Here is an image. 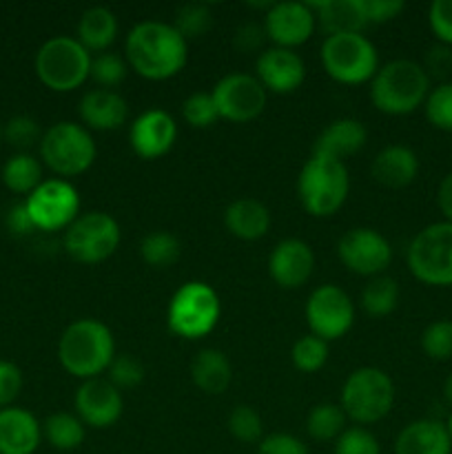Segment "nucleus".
<instances>
[{
	"label": "nucleus",
	"mask_w": 452,
	"mask_h": 454,
	"mask_svg": "<svg viewBox=\"0 0 452 454\" xmlns=\"http://www.w3.org/2000/svg\"><path fill=\"white\" fill-rule=\"evenodd\" d=\"M124 60L140 78L162 82L180 74L189 60V43L168 22L144 20L129 31Z\"/></svg>",
	"instance_id": "1"
},
{
	"label": "nucleus",
	"mask_w": 452,
	"mask_h": 454,
	"mask_svg": "<svg viewBox=\"0 0 452 454\" xmlns=\"http://www.w3.org/2000/svg\"><path fill=\"white\" fill-rule=\"evenodd\" d=\"M115 340L109 326L93 317L75 319L62 333L58 341L60 366L78 380H96L109 371L115 357Z\"/></svg>",
	"instance_id": "2"
},
{
	"label": "nucleus",
	"mask_w": 452,
	"mask_h": 454,
	"mask_svg": "<svg viewBox=\"0 0 452 454\" xmlns=\"http://www.w3.org/2000/svg\"><path fill=\"white\" fill-rule=\"evenodd\" d=\"M430 75L415 60H390L370 80V100L386 115H408L424 106L430 93Z\"/></svg>",
	"instance_id": "3"
},
{
	"label": "nucleus",
	"mask_w": 452,
	"mask_h": 454,
	"mask_svg": "<svg viewBox=\"0 0 452 454\" xmlns=\"http://www.w3.org/2000/svg\"><path fill=\"white\" fill-rule=\"evenodd\" d=\"M350 191L346 162L310 155L297 177V198L308 215L331 217L344 207Z\"/></svg>",
	"instance_id": "4"
},
{
	"label": "nucleus",
	"mask_w": 452,
	"mask_h": 454,
	"mask_svg": "<svg viewBox=\"0 0 452 454\" xmlns=\"http://www.w3.org/2000/svg\"><path fill=\"white\" fill-rule=\"evenodd\" d=\"M222 317V301L207 282H186L173 293L167 310V324L182 340H202L215 331Z\"/></svg>",
	"instance_id": "5"
},
{
	"label": "nucleus",
	"mask_w": 452,
	"mask_h": 454,
	"mask_svg": "<svg viewBox=\"0 0 452 454\" xmlns=\"http://www.w3.org/2000/svg\"><path fill=\"white\" fill-rule=\"evenodd\" d=\"M91 53L71 35L49 38L35 53V75L47 89L69 93L82 87L91 75Z\"/></svg>",
	"instance_id": "6"
},
{
	"label": "nucleus",
	"mask_w": 452,
	"mask_h": 454,
	"mask_svg": "<svg viewBox=\"0 0 452 454\" xmlns=\"http://www.w3.org/2000/svg\"><path fill=\"white\" fill-rule=\"evenodd\" d=\"M96 155L91 131L78 122L51 124L40 140V158L60 180L87 173L96 162Z\"/></svg>",
	"instance_id": "7"
},
{
	"label": "nucleus",
	"mask_w": 452,
	"mask_h": 454,
	"mask_svg": "<svg viewBox=\"0 0 452 454\" xmlns=\"http://www.w3.org/2000/svg\"><path fill=\"white\" fill-rule=\"evenodd\" d=\"M394 403V384L386 371L377 366L357 368L348 375L341 388V403L346 417L355 424H377Z\"/></svg>",
	"instance_id": "8"
},
{
	"label": "nucleus",
	"mask_w": 452,
	"mask_h": 454,
	"mask_svg": "<svg viewBox=\"0 0 452 454\" xmlns=\"http://www.w3.org/2000/svg\"><path fill=\"white\" fill-rule=\"evenodd\" d=\"M412 278L433 288L452 286V224L434 222L421 229L408 247Z\"/></svg>",
	"instance_id": "9"
},
{
	"label": "nucleus",
	"mask_w": 452,
	"mask_h": 454,
	"mask_svg": "<svg viewBox=\"0 0 452 454\" xmlns=\"http://www.w3.org/2000/svg\"><path fill=\"white\" fill-rule=\"evenodd\" d=\"M323 71L339 84H363L379 71V53L363 34L326 35L322 44Z\"/></svg>",
	"instance_id": "10"
},
{
	"label": "nucleus",
	"mask_w": 452,
	"mask_h": 454,
	"mask_svg": "<svg viewBox=\"0 0 452 454\" xmlns=\"http://www.w3.org/2000/svg\"><path fill=\"white\" fill-rule=\"evenodd\" d=\"M120 239H122V231L113 215L102 211H89L80 213L78 220L66 229L65 248L71 260L93 266L109 260L118 251Z\"/></svg>",
	"instance_id": "11"
},
{
	"label": "nucleus",
	"mask_w": 452,
	"mask_h": 454,
	"mask_svg": "<svg viewBox=\"0 0 452 454\" xmlns=\"http://www.w3.org/2000/svg\"><path fill=\"white\" fill-rule=\"evenodd\" d=\"M25 207L29 211L35 231H65L80 217V195L71 182L51 177L27 195Z\"/></svg>",
	"instance_id": "12"
},
{
	"label": "nucleus",
	"mask_w": 452,
	"mask_h": 454,
	"mask_svg": "<svg viewBox=\"0 0 452 454\" xmlns=\"http://www.w3.org/2000/svg\"><path fill=\"white\" fill-rule=\"evenodd\" d=\"M306 324L310 335L323 341L341 340L355 324V304L344 288L323 284L306 301Z\"/></svg>",
	"instance_id": "13"
},
{
	"label": "nucleus",
	"mask_w": 452,
	"mask_h": 454,
	"mask_svg": "<svg viewBox=\"0 0 452 454\" xmlns=\"http://www.w3.org/2000/svg\"><path fill=\"white\" fill-rule=\"evenodd\" d=\"M266 93L269 91L255 75L229 74L213 87L211 96L220 111V120L244 124L260 118L266 106Z\"/></svg>",
	"instance_id": "14"
},
{
	"label": "nucleus",
	"mask_w": 452,
	"mask_h": 454,
	"mask_svg": "<svg viewBox=\"0 0 452 454\" xmlns=\"http://www.w3.org/2000/svg\"><path fill=\"white\" fill-rule=\"evenodd\" d=\"M337 255L350 273L377 278L393 262V247L377 229L357 226L341 235L337 244Z\"/></svg>",
	"instance_id": "15"
},
{
	"label": "nucleus",
	"mask_w": 452,
	"mask_h": 454,
	"mask_svg": "<svg viewBox=\"0 0 452 454\" xmlns=\"http://www.w3.org/2000/svg\"><path fill=\"white\" fill-rule=\"evenodd\" d=\"M317 16L308 3H273L264 16V31L275 47L295 51V47L308 43Z\"/></svg>",
	"instance_id": "16"
},
{
	"label": "nucleus",
	"mask_w": 452,
	"mask_h": 454,
	"mask_svg": "<svg viewBox=\"0 0 452 454\" xmlns=\"http://www.w3.org/2000/svg\"><path fill=\"white\" fill-rule=\"evenodd\" d=\"M75 415L89 428H111L122 417V393L109 380H87L75 390Z\"/></svg>",
	"instance_id": "17"
},
{
	"label": "nucleus",
	"mask_w": 452,
	"mask_h": 454,
	"mask_svg": "<svg viewBox=\"0 0 452 454\" xmlns=\"http://www.w3.org/2000/svg\"><path fill=\"white\" fill-rule=\"evenodd\" d=\"M177 124L164 109H149L133 120L129 129V145L142 160H158L173 149Z\"/></svg>",
	"instance_id": "18"
},
{
	"label": "nucleus",
	"mask_w": 452,
	"mask_h": 454,
	"mask_svg": "<svg viewBox=\"0 0 452 454\" xmlns=\"http://www.w3.org/2000/svg\"><path fill=\"white\" fill-rule=\"evenodd\" d=\"M255 78L260 80L266 91L288 96L304 84L306 65L292 49L270 47L257 56Z\"/></svg>",
	"instance_id": "19"
},
{
	"label": "nucleus",
	"mask_w": 452,
	"mask_h": 454,
	"mask_svg": "<svg viewBox=\"0 0 452 454\" xmlns=\"http://www.w3.org/2000/svg\"><path fill=\"white\" fill-rule=\"evenodd\" d=\"M315 270V253L308 242L297 238L282 239L275 244L269 257V273L270 279L279 288H300L310 279Z\"/></svg>",
	"instance_id": "20"
},
{
	"label": "nucleus",
	"mask_w": 452,
	"mask_h": 454,
	"mask_svg": "<svg viewBox=\"0 0 452 454\" xmlns=\"http://www.w3.org/2000/svg\"><path fill=\"white\" fill-rule=\"evenodd\" d=\"M82 127L93 131H115L129 118V105L113 89H91L78 105Z\"/></svg>",
	"instance_id": "21"
},
{
	"label": "nucleus",
	"mask_w": 452,
	"mask_h": 454,
	"mask_svg": "<svg viewBox=\"0 0 452 454\" xmlns=\"http://www.w3.org/2000/svg\"><path fill=\"white\" fill-rule=\"evenodd\" d=\"M43 442V426L25 408L0 411V454H34Z\"/></svg>",
	"instance_id": "22"
},
{
	"label": "nucleus",
	"mask_w": 452,
	"mask_h": 454,
	"mask_svg": "<svg viewBox=\"0 0 452 454\" xmlns=\"http://www.w3.org/2000/svg\"><path fill=\"white\" fill-rule=\"evenodd\" d=\"M368 131L359 120L339 118L328 124L313 145V155L344 162L350 155H357L366 146Z\"/></svg>",
	"instance_id": "23"
},
{
	"label": "nucleus",
	"mask_w": 452,
	"mask_h": 454,
	"mask_svg": "<svg viewBox=\"0 0 452 454\" xmlns=\"http://www.w3.org/2000/svg\"><path fill=\"white\" fill-rule=\"evenodd\" d=\"M370 173L386 189H406L419 176V158L408 146L390 145L375 155Z\"/></svg>",
	"instance_id": "24"
},
{
	"label": "nucleus",
	"mask_w": 452,
	"mask_h": 454,
	"mask_svg": "<svg viewBox=\"0 0 452 454\" xmlns=\"http://www.w3.org/2000/svg\"><path fill=\"white\" fill-rule=\"evenodd\" d=\"M394 454H452L446 424L437 419H417L394 439Z\"/></svg>",
	"instance_id": "25"
},
{
	"label": "nucleus",
	"mask_w": 452,
	"mask_h": 454,
	"mask_svg": "<svg viewBox=\"0 0 452 454\" xmlns=\"http://www.w3.org/2000/svg\"><path fill=\"white\" fill-rule=\"evenodd\" d=\"M308 4L328 35L363 34V29L370 25L363 0H323Z\"/></svg>",
	"instance_id": "26"
},
{
	"label": "nucleus",
	"mask_w": 452,
	"mask_h": 454,
	"mask_svg": "<svg viewBox=\"0 0 452 454\" xmlns=\"http://www.w3.org/2000/svg\"><path fill=\"white\" fill-rule=\"evenodd\" d=\"M224 224L233 238L244 242H255L261 239L270 229V211L253 198L235 200L226 207Z\"/></svg>",
	"instance_id": "27"
},
{
	"label": "nucleus",
	"mask_w": 452,
	"mask_h": 454,
	"mask_svg": "<svg viewBox=\"0 0 452 454\" xmlns=\"http://www.w3.org/2000/svg\"><path fill=\"white\" fill-rule=\"evenodd\" d=\"M191 380L202 393L222 395L233 381V366L217 348H204L191 362Z\"/></svg>",
	"instance_id": "28"
},
{
	"label": "nucleus",
	"mask_w": 452,
	"mask_h": 454,
	"mask_svg": "<svg viewBox=\"0 0 452 454\" xmlns=\"http://www.w3.org/2000/svg\"><path fill=\"white\" fill-rule=\"evenodd\" d=\"M78 43L89 53H105L118 38V18L106 7H91L80 16Z\"/></svg>",
	"instance_id": "29"
},
{
	"label": "nucleus",
	"mask_w": 452,
	"mask_h": 454,
	"mask_svg": "<svg viewBox=\"0 0 452 454\" xmlns=\"http://www.w3.org/2000/svg\"><path fill=\"white\" fill-rule=\"evenodd\" d=\"M3 184L12 193L29 195L43 184V167L31 153H16L4 162L3 167Z\"/></svg>",
	"instance_id": "30"
},
{
	"label": "nucleus",
	"mask_w": 452,
	"mask_h": 454,
	"mask_svg": "<svg viewBox=\"0 0 452 454\" xmlns=\"http://www.w3.org/2000/svg\"><path fill=\"white\" fill-rule=\"evenodd\" d=\"M346 421L348 417L339 403H317L306 417V433L315 442H337L344 434Z\"/></svg>",
	"instance_id": "31"
},
{
	"label": "nucleus",
	"mask_w": 452,
	"mask_h": 454,
	"mask_svg": "<svg viewBox=\"0 0 452 454\" xmlns=\"http://www.w3.org/2000/svg\"><path fill=\"white\" fill-rule=\"evenodd\" d=\"M43 437L56 450H75L84 442V424L78 419V415H71V412H53L44 419Z\"/></svg>",
	"instance_id": "32"
},
{
	"label": "nucleus",
	"mask_w": 452,
	"mask_h": 454,
	"mask_svg": "<svg viewBox=\"0 0 452 454\" xmlns=\"http://www.w3.org/2000/svg\"><path fill=\"white\" fill-rule=\"evenodd\" d=\"M359 301L370 317H388L399 304L397 279L388 278V275H377L363 286Z\"/></svg>",
	"instance_id": "33"
},
{
	"label": "nucleus",
	"mask_w": 452,
	"mask_h": 454,
	"mask_svg": "<svg viewBox=\"0 0 452 454\" xmlns=\"http://www.w3.org/2000/svg\"><path fill=\"white\" fill-rule=\"evenodd\" d=\"M180 239L168 231H151L140 244V255L153 269H168L180 260Z\"/></svg>",
	"instance_id": "34"
},
{
	"label": "nucleus",
	"mask_w": 452,
	"mask_h": 454,
	"mask_svg": "<svg viewBox=\"0 0 452 454\" xmlns=\"http://www.w3.org/2000/svg\"><path fill=\"white\" fill-rule=\"evenodd\" d=\"M328 341L319 340L315 335H304L292 344L291 348V359H292V366L297 368L300 372H319L328 362Z\"/></svg>",
	"instance_id": "35"
},
{
	"label": "nucleus",
	"mask_w": 452,
	"mask_h": 454,
	"mask_svg": "<svg viewBox=\"0 0 452 454\" xmlns=\"http://www.w3.org/2000/svg\"><path fill=\"white\" fill-rule=\"evenodd\" d=\"M177 31H180L182 38L189 43V40L199 38V35L207 34L213 25V13L207 4L199 3H189L184 7L177 9L175 18L171 22Z\"/></svg>",
	"instance_id": "36"
},
{
	"label": "nucleus",
	"mask_w": 452,
	"mask_h": 454,
	"mask_svg": "<svg viewBox=\"0 0 452 454\" xmlns=\"http://www.w3.org/2000/svg\"><path fill=\"white\" fill-rule=\"evenodd\" d=\"M425 120L439 131L452 133V82H441L430 89L424 102Z\"/></svg>",
	"instance_id": "37"
},
{
	"label": "nucleus",
	"mask_w": 452,
	"mask_h": 454,
	"mask_svg": "<svg viewBox=\"0 0 452 454\" xmlns=\"http://www.w3.org/2000/svg\"><path fill=\"white\" fill-rule=\"evenodd\" d=\"M129 65L124 58H120L118 53H97L91 58V75L89 78L96 84H100V89H113L118 84H122L127 80Z\"/></svg>",
	"instance_id": "38"
},
{
	"label": "nucleus",
	"mask_w": 452,
	"mask_h": 454,
	"mask_svg": "<svg viewBox=\"0 0 452 454\" xmlns=\"http://www.w3.org/2000/svg\"><path fill=\"white\" fill-rule=\"evenodd\" d=\"M421 348L434 362L452 359V319H437L421 333Z\"/></svg>",
	"instance_id": "39"
},
{
	"label": "nucleus",
	"mask_w": 452,
	"mask_h": 454,
	"mask_svg": "<svg viewBox=\"0 0 452 454\" xmlns=\"http://www.w3.org/2000/svg\"><path fill=\"white\" fill-rule=\"evenodd\" d=\"M182 118L186 124L193 129H208L220 120V111H217L215 100L211 93H191L184 102H182Z\"/></svg>",
	"instance_id": "40"
},
{
	"label": "nucleus",
	"mask_w": 452,
	"mask_h": 454,
	"mask_svg": "<svg viewBox=\"0 0 452 454\" xmlns=\"http://www.w3.org/2000/svg\"><path fill=\"white\" fill-rule=\"evenodd\" d=\"M229 433L242 443L261 442L264 433V421L261 415L251 406H235L229 415Z\"/></svg>",
	"instance_id": "41"
},
{
	"label": "nucleus",
	"mask_w": 452,
	"mask_h": 454,
	"mask_svg": "<svg viewBox=\"0 0 452 454\" xmlns=\"http://www.w3.org/2000/svg\"><path fill=\"white\" fill-rule=\"evenodd\" d=\"M3 137L12 146L20 149V153H27V149H31L34 145H40L43 131H40V124L34 118H29V115H16V118H12L4 124Z\"/></svg>",
	"instance_id": "42"
},
{
	"label": "nucleus",
	"mask_w": 452,
	"mask_h": 454,
	"mask_svg": "<svg viewBox=\"0 0 452 454\" xmlns=\"http://www.w3.org/2000/svg\"><path fill=\"white\" fill-rule=\"evenodd\" d=\"M106 372H109V381L120 390V393L129 388H136V386H140L142 380H144V366H142L136 357H131V355L127 353L115 355Z\"/></svg>",
	"instance_id": "43"
},
{
	"label": "nucleus",
	"mask_w": 452,
	"mask_h": 454,
	"mask_svg": "<svg viewBox=\"0 0 452 454\" xmlns=\"http://www.w3.org/2000/svg\"><path fill=\"white\" fill-rule=\"evenodd\" d=\"M335 454H381L379 442L366 428H346L335 442Z\"/></svg>",
	"instance_id": "44"
},
{
	"label": "nucleus",
	"mask_w": 452,
	"mask_h": 454,
	"mask_svg": "<svg viewBox=\"0 0 452 454\" xmlns=\"http://www.w3.org/2000/svg\"><path fill=\"white\" fill-rule=\"evenodd\" d=\"M428 22L434 38L452 47V0H434L428 9Z\"/></svg>",
	"instance_id": "45"
},
{
	"label": "nucleus",
	"mask_w": 452,
	"mask_h": 454,
	"mask_svg": "<svg viewBox=\"0 0 452 454\" xmlns=\"http://www.w3.org/2000/svg\"><path fill=\"white\" fill-rule=\"evenodd\" d=\"M22 390V372L16 364L0 359V411L9 408Z\"/></svg>",
	"instance_id": "46"
},
{
	"label": "nucleus",
	"mask_w": 452,
	"mask_h": 454,
	"mask_svg": "<svg viewBox=\"0 0 452 454\" xmlns=\"http://www.w3.org/2000/svg\"><path fill=\"white\" fill-rule=\"evenodd\" d=\"M257 454H308L304 442L288 433H275L269 434L257 446Z\"/></svg>",
	"instance_id": "47"
},
{
	"label": "nucleus",
	"mask_w": 452,
	"mask_h": 454,
	"mask_svg": "<svg viewBox=\"0 0 452 454\" xmlns=\"http://www.w3.org/2000/svg\"><path fill=\"white\" fill-rule=\"evenodd\" d=\"M363 4H366V16L370 25H381V22L393 20L406 7L401 0H363Z\"/></svg>",
	"instance_id": "48"
},
{
	"label": "nucleus",
	"mask_w": 452,
	"mask_h": 454,
	"mask_svg": "<svg viewBox=\"0 0 452 454\" xmlns=\"http://www.w3.org/2000/svg\"><path fill=\"white\" fill-rule=\"evenodd\" d=\"M425 74L433 78H446L452 71V47H446V44H439V47H433L425 56Z\"/></svg>",
	"instance_id": "49"
},
{
	"label": "nucleus",
	"mask_w": 452,
	"mask_h": 454,
	"mask_svg": "<svg viewBox=\"0 0 452 454\" xmlns=\"http://www.w3.org/2000/svg\"><path fill=\"white\" fill-rule=\"evenodd\" d=\"M266 38L264 27L255 25V22H248V25L239 27L238 34H235V47L239 51H257L261 47Z\"/></svg>",
	"instance_id": "50"
},
{
	"label": "nucleus",
	"mask_w": 452,
	"mask_h": 454,
	"mask_svg": "<svg viewBox=\"0 0 452 454\" xmlns=\"http://www.w3.org/2000/svg\"><path fill=\"white\" fill-rule=\"evenodd\" d=\"M7 229L12 231L13 235L34 233L35 226H34V222H31V215H29V211H27L25 202L13 204V207L7 211Z\"/></svg>",
	"instance_id": "51"
},
{
	"label": "nucleus",
	"mask_w": 452,
	"mask_h": 454,
	"mask_svg": "<svg viewBox=\"0 0 452 454\" xmlns=\"http://www.w3.org/2000/svg\"><path fill=\"white\" fill-rule=\"evenodd\" d=\"M437 204L443 215V222H450L452 224V173H448L441 180V184H439Z\"/></svg>",
	"instance_id": "52"
},
{
	"label": "nucleus",
	"mask_w": 452,
	"mask_h": 454,
	"mask_svg": "<svg viewBox=\"0 0 452 454\" xmlns=\"http://www.w3.org/2000/svg\"><path fill=\"white\" fill-rule=\"evenodd\" d=\"M443 397H446V402L452 406V372L448 375L446 384H443Z\"/></svg>",
	"instance_id": "53"
},
{
	"label": "nucleus",
	"mask_w": 452,
	"mask_h": 454,
	"mask_svg": "<svg viewBox=\"0 0 452 454\" xmlns=\"http://www.w3.org/2000/svg\"><path fill=\"white\" fill-rule=\"evenodd\" d=\"M446 430H448V437H450V442H452V415L448 417V421H446Z\"/></svg>",
	"instance_id": "54"
},
{
	"label": "nucleus",
	"mask_w": 452,
	"mask_h": 454,
	"mask_svg": "<svg viewBox=\"0 0 452 454\" xmlns=\"http://www.w3.org/2000/svg\"><path fill=\"white\" fill-rule=\"evenodd\" d=\"M0 140H3V127H0Z\"/></svg>",
	"instance_id": "55"
}]
</instances>
